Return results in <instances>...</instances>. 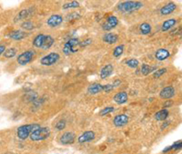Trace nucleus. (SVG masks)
I'll return each instance as SVG.
<instances>
[{
	"mask_svg": "<svg viewBox=\"0 0 182 154\" xmlns=\"http://www.w3.org/2000/svg\"><path fill=\"white\" fill-rule=\"evenodd\" d=\"M40 128L39 124L34 123V124H27V125H22L17 128V136L19 139L25 140L30 136V134L33 132L34 130H37Z\"/></svg>",
	"mask_w": 182,
	"mask_h": 154,
	"instance_id": "obj_1",
	"label": "nucleus"
},
{
	"mask_svg": "<svg viewBox=\"0 0 182 154\" xmlns=\"http://www.w3.org/2000/svg\"><path fill=\"white\" fill-rule=\"evenodd\" d=\"M143 7V3L139 1H125L118 4L117 8L122 13H131L134 11L139 10Z\"/></svg>",
	"mask_w": 182,
	"mask_h": 154,
	"instance_id": "obj_2",
	"label": "nucleus"
},
{
	"mask_svg": "<svg viewBox=\"0 0 182 154\" xmlns=\"http://www.w3.org/2000/svg\"><path fill=\"white\" fill-rule=\"evenodd\" d=\"M50 129L48 127H40L37 130H34L30 134V139L32 141H41L45 140L50 136Z\"/></svg>",
	"mask_w": 182,
	"mask_h": 154,
	"instance_id": "obj_3",
	"label": "nucleus"
},
{
	"mask_svg": "<svg viewBox=\"0 0 182 154\" xmlns=\"http://www.w3.org/2000/svg\"><path fill=\"white\" fill-rule=\"evenodd\" d=\"M78 46H79V40L78 38L77 37H73V38H70L69 40H67L65 45H64V48H63V52L66 56H69L70 54L72 53H75L77 52L78 49H76Z\"/></svg>",
	"mask_w": 182,
	"mask_h": 154,
	"instance_id": "obj_4",
	"label": "nucleus"
},
{
	"mask_svg": "<svg viewBox=\"0 0 182 154\" xmlns=\"http://www.w3.org/2000/svg\"><path fill=\"white\" fill-rule=\"evenodd\" d=\"M59 58H60V56L58 53L52 52L48 55H45L44 57H42L40 58V64L43 66H47V67L53 66L54 64H56L58 61Z\"/></svg>",
	"mask_w": 182,
	"mask_h": 154,
	"instance_id": "obj_5",
	"label": "nucleus"
},
{
	"mask_svg": "<svg viewBox=\"0 0 182 154\" xmlns=\"http://www.w3.org/2000/svg\"><path fill=\"white\" fill-rule=\"evenodd\" d=\"M34 55H35V53L33 50H27V51L21 53L17 58V63L22 66H25V65L30 63L33 59Z\"/></svg>",
	"mask_w": 182,
	"mask_h": 154,
	"instance_id": "obj_6",
	"label": "nucleus"
},
{
	"mask_svg": "<svg viewBox=\"0 0 182 154\" xmlns=\"http://www.w3.org/2000/svg\"><path fill=\"white\" fill-rule=\"evenodd\" d=\"M118 24V19L115 16H109L107 18V20L103 23L102 28L105 31H109L113 28H115Z\"/></svg>",
	"mask_w": 182,
	"mask_h": 154,
	"instance_id": "obj_7",
	"label": "nucleus"
},
{
	"mask_svg": "<svg viewBox=\"0 0 182 154\" xmlns=\"http://www.w3.org/2000/svg\"><path fill=\"white\" fill-rule=\"evenodd\" d=\"M175 94H176L175 88L173 86H167L161 89V91L159 92V97L162 100H169L173 98Z\"/></svg>",
	"mask_w": 182,
	"mask_h": 154,
	"instance_id": "obj_8",
	"label": "nucleus"
},
{
	"mask_svg": "<svg viewBox=\"0 0 182 154\" xmlns=\"http://www.w3.org/2000/svg\"><path fill=\"white\" fill-rule=\"evenodd\" d=\"M75 139H76L75 133H73L71 131H67V132H65L61 135V137L59 139V141L63 145H70V144L74 143Z\"/></svg>",
	"mask_w": 182,
	"mask_h": 154,
	"instance_id": "obj_9",
	"label": "nucleus"
},
{
	"mask_svg": "<svg viewBox=\"0 0 182 154\" xmlns=\"http://www.w3.org/2000/svg\"><path fill=\"white\" fill-rule=\"evenodd\" d=\"M63 23V17L60 15H52L47 20V25L50 28H57Z\"/></svg>",
	"mask_w": 182,
	"mask_h": 154,
	"instance_id": "obj_10",
	"label": "nucleus"
},
{
	"mask_svg": "<svg viewBox=\"0 0 182 154\" xmlns=\"http://www.w3.org/2000/svg\"><path fill=\"white\" fill-rule=\"evenodd\" d=\"M129 120V118L128 115L118 114V115L115 116V118L113 119V124L117 128H120V127H123V126L127 125Z\"/></svg>",
	"mask_w": 182,
	"mask_h": 154,
	"instance_id": "obj_11",
	"label": "nucleus"
},
{
	"mask_svg": "<svg viewBox=\"0 0 182 154\" xmlns=\"http://www.w3.org/2000/svg\"><path fill=\"white\" fill-rule=\"evenodd\" d=\"M94 139H95V132L92 130H87V131H85L78 137V141L80 144H84L86 142H89V141L93 140Z\"/></svg>",
	"mask_w": 182,
	"mask_h": 154,
	"instance_id": "obj_12",
	"label": "nucleus"
},
{
	"mask_svg": "<svg viewBox=\"0 0 182 154\" xmlns=\"http://www.w3.org/2000/svg\"><path fill=\"white\" fill-rule=\"evenodd\" d=\"M114 71V67L111 64H107L100 70V78L101 79H106L107 78L110 77Z\"/></svg>",
	"mask_w": 182,
	"mask_h": 154,
	"instance_id": "obj_13",
	"label": "nucleus"
},
{
	"mask_svg": "<svg viewBox=\"0 0 182 154\" xmlns=\"http://www.w3.org/2000/svg\"><path fill=\"white\" fill-rule=\"evenodd\" d=\"M128 99H129V95L126 91H120V92H117L116 95L114 96L113 100L116 103V104H124L128 101Z\"/></svg>",
	"mask_w": 182,
	"mask_h": 154,
	"instance_id": "obj_14",
	"label": "nucleus"
},
{
	"mask_svg": "<svg viewBox=\"0 0 182 154\" xmlns=\"http://www.w3.org/2000/svg\"><path fill=\"white\" fill-rule=\"evenodd\" d=\"M176 8H177L176 4H174V3L170 2V3L167 4V5H165L164 6H162V7H161V9H160V14H161L162 16H167V15H170L171 13H173V12L175 11V9H176Z\"/></svg>",
	"mask_w": 182,
	"mask_h": 154,
	"instance_id": "obj_15",
	"label": "nucleus"
},
{
	"mask_svg": "<svg viewBox=\"0 0 182 154\" xmlns=\"http://www.w3.org/2000/svg\"><path fill=\"white\" fill-rule=\"evenodd\" d=\"M170 56V53L167 49H158L156 53H155V58L159 60V61H163V60H166L167 58H168Z\"/></svg>",
	"mask_w": 182,
	"mask_h": 154,
	"instance_id": "obj_16",
	"label": "nucleus"
},
{
	"mask_svg": "<svg viewBox=\"0 0 182 154\" xmlns=\"http://www.w3.org/2000/svg\"><path fill=\"white\" fill-rule=\"evenodd\" d=\"M103 91V85L99 83H94L88 86L87 88V93L90 95H96Z\"/></svg>",
	"mask_w": 182,
	"mask_h": 154,
	"instance_id": "obj_17",
	"label": "nucleus"
},
{
	"mask_svg": "<svg viewBox=\"0 0 182 154\" xmlns=\"http://www.w3.org/2000/svg\"><path fill=\"white\" fill-rule=\"evenodd\" d=\"M103 41L107 44H115L118 40V36L114 33H106L103 36Z\"/></svg>",
	"mask_w": 182,
	"mask_h": 154,
	"instance_id": "obj_18",
	"label": "nucleus"
},
{
	"mask_svg": "<svg viewBox=\"0 0 182 154\" xmlns=\"http://www.w3.org/2000/svg\"><path fill=\"white\" fill-rule=\"evenodd\" d=\"M177 24V20L175 18H169V19H167L163 22L162 26H161V30L163 32H166V31H168L169 29H171L175 25Z\"/></svg>",
	"mask_w": 182,
	"mask_h": 154,
	"instance_id": "obj_19",
	"label": "nucleus"
},
{
	"mask_svg": "<svg viewBox=\"0 0 182 154\" xmlns=\"http://www.w3.org/2000/svg\"><path fill=\"white\" fill-rule=\"evenodd\" d=\"M27 36H28V34L26 32L22 31V30H14V31L10 32L8 35V36L10 38L14 39V40H21V39L25 38Z\"/></svg>",
	"mask_w": 182,
	"mask_h": 154,
	"instance_id": "obj_20",
	"label": "nucleus"
},
{
	"mask_svg": "<svg viewBox=\"0 0 182 154\" xmlns=\"http://www.w3.org/2000/svg\"><path fill=\"white\" fill-rule=\"evenodd\" d=\"M54 42H55V39H54L50 35H46L41 49H42L43 50H48L49 49H50V48L53 46Z\"/></svg>",
	"mask_w": 182,
	"mask_h": 154,
	"instance_id": "obj_21",
	"label": "nucleus"
},
{
	"mask_svg": "<svg viewBox=\"0 0 182 154\" xmlns=\"http://www.w3.org/2000/svg\"><path fill=\"white\" fill-rule=\"evenodd\" d=\"M157 70V68L154 66H149L148 64H142L141 68H140V72L143 76H148L150 73L154 72Z\"/></svg>",
	"mask_w": 182,
	"mask_h": 154,
	"instance_id": "obj_22",
	"label": "nucleus"
},
{
	"mask_svg": "<svg viewBox=\"0 0 182 154\" xmlns=\"http://www.w3.org/2000/svg\"><path fill=\"white\" fill-rule=\"evenodd\" d=\"M29 15H30V10L29 9H22L15 17L14 22H18V21H21V20H25Z\"/></svg>",
	"mask_w": 182,
	"mask_h": 154,
	"instance_id": "obj_23",
	"label": "nucleus"
},
{
	"mask_svg": "<svg viewBox=\"0 0 182 154\" xmlns=\"http://www.w3.org/2000/svg\"><path fill=\"white\" fill-rule=\"evenodd\" d=\"M45 36L46 35L44 34H38L33 40V46L35 48H37V49H41L42 45H43V42H44V38H45Z\"/></svg>",
	"mask_w": 182,
	"mask_h": 154,
	"instance_id": "obj_24",
	"label": "nucleus"
},
{
	"mask_svg": "<svg viewBox=\"0 0 182 154\" xmlns=\"http://www.w3.org/2000/svg\"><path fill=\"white\" fill-rule=\"evenodd\" d=\"M167 117H168V111H167V109H166L158 111V112L155 114V119L158 120V121H163V120H165Z\"/></svg>",
	"mask_w": 182,
	"mask_h": 154,
	"instance_id": "obj_25",
	"label": "nucleus"
},
{
	"mask_svg": "<svg viewBox=\"0 0 182 154\" xmlns=\"http://www.w3.org/2000/svg\"><path fill=\"white\" fill-rule=\"evenodd\" d=\"M151 29H152V28H151V26L149 25V23H142L140 26H139V31H140V33L142 35H145V36H147V35H149L151 33Z\"/></svg>",
	"mask_w": 182,
	"mask_h": 154,
	"instance_id": "obj_26",
	"label": "nucleus"
},
{
	"mask_svg": "<svg viewBox=\"0 0 182 154\" xmlns=\"http://www.w3.org/2000/svg\"><path fill=\"white\" fill-rule=\"evenodd\" d=\"M124 49H125L124 45H118V46H116V48L113 49V57L116 58H119L120 56H122V54L124 52Z\"/></svg>",
	"mask_w": 182,
	"mask_h": 154,
	"instance_id": "obj_27",
	"label": "nucleus"
},
{
	"mask_svg": "<svg viewBox=\"0 0 182 154\" xmlns=\"http://www.w3.org/2000/svg\"><path fill=\"white\" fill-rule=\"evenodd\" d=\"M21 28L23 30H26V31H30V30H33L35 28V25L31 21H24L22 24H21Z\"/></svg>",
	"mask_w": 182,
	"mask_h": 154,
	"instance_id": "obj_28",
	"label": "nucleus"
},
{
	"mask_svg": "<svg viewBox=\"0 0 182 154\" xmlns=\"http://www.w3.org/2000/svg\"><path fill=\"white\" fill-rule=\"evenodd\" d=\"M17 49L15 48H9L7 49H6L4 52V57L6 58H14L17 55Z\"/></svg>",
	"mask_w": 182,
	"mask_h": 154,
	"instance_id": "obj_29",
	"label": "nucleus"
},
{
	"mask_svg": "<svg viewBox=\"0 0 182 154\" xmlns=\"http://www.w3.org/2000/svg\"><path fill=\"white\" fill-rule=\"evenodd\" d=\"M63 9H71V8H78L79 7V2L78 1H71L63 5Z\"/></svg>",
	"mask_w": 182,
	"mask_h": 154,
	"instance_id": "obj_30",
	"label": "nucleus"
},
{
	"mask_svg": "<svg viewBox=\"0 0 182 154\" xmlns=\"http://www.w3.org/2000/svg\"><path fill=\"white\" fill-rule=\"evenodd\" d=\"M126 65L130 68V69H137L139 65V62L138 59H135V58H130L129 60L126 61Z\"/></svg>",
	"mask_w": 182,
	"mask_h": 154,
	"instance_id": "obj_31",
	"label": "nucleus"
},
{
	"mask_svg": "<svg viewBox=\"0 0 182 154\" xmlns=\"http://www.w3.org/2000/svg\"><path fill=\"white\" fill-rule=\"evenodd\" d=\"M167 69H166V68L157 69V70L154 71V73H153V78H154V79H159L162 75H164V74L167 73Z\"/></svg>",
	"mask_w": 182,
	"mask_h": 154,
	"instance_id": "obj_32",
	"label": "nucleus"
},
{
	"mask_svg": "<svg viewBox=\"0 0 182 154\" xmlns=\"http://www.w3.org/2000/svg\"><path fill=\"white\" fill-rule=\"evenodd\" d=\"M114 109H114L113 107H106V108H104V109L100 111L99 115L100 116H106V115H108V114L113 112Z\"/></svg>",
	"mask_w": 182,
	"mask_h": 154,
	"instance_id": "obj_33",
	"label": "nucleus"
},
{
	"mask_svg": "<svg viewBox=\"0 0 182 154\" xmlns=\"http://www.w3.org/2000/svg\"><path fill=\"white\" fill-rule=\"evenodd\" d=\"M66 120H59V121H57V123H56V125H55V128L57 130H64L65 128H66Z\"/></svg>",
	"mask_w": 182,
	"mask_h": 154,
	"instance_id": "obj_34",
	"label": "nucleus"
},
{
	"mask_svg": "<svg viewBox=\"0 0 182 154\" xmlns=\"http://www.w3.org/2000/svg\"><path fill=\"white\" fill-rule=\"evenodd\" d=\"M81 16L78 14V13H76V12H73V13H70L69 15L66 16V20H77L78 18H80Z\"/></svg>",
	"mask_w": 182,
	"mask_h": 154,
	"instance_id": "obj_35",
	"label": "nucleus"
},
{
	"mask_svg": "<svg viewBox=\"0 0 182 154\" xmlns=\"http://www.w3.org/2000/svg\"><path fill=\"white\" fill-rule=\"evenodd\" d=\"M170 147V150L172 151H177V150H180L181 149V141L180 140V141H177V142H175L174 144H172L171 146H169Z\"/></svg>",
	"mask_w": 182,
	"mask_h": 154,
	"instance_id": "obj_36",
	"label": "nucleus"
},
{
	"mask_svg": "<svg viewBox=\"0 0 182 154\" xmlns=\"http://www.w3.org/2000/svg\"><path fill=\"white\" fill-rule=\"evenodd\" d=\"M91 43H92V39L91 38H87V39H85L82 42H79V47L80 48H85V47L90 45Z\"/></svg>",
	"mask_w": 182,
	"mask_h": 154,
	"instance_id": "obj_37",
	"label": "nucleus"
},
{
	"mask_svg": "<svg viewBox=\"0 0 182 154\" xmlns=\"http://www.w3.org/2000/svg\"><path fill=\"white\" fill-rule=\"evenodd\" d=\"M114 89V87L112 84H107V85H103V91L108 93L110 91H112Z\"/></svg>",
	"mask_w": 182,
	"mask_h": 154,
	"instance_id": "obj_38",
	"label": "nucleus"
},
{
	"mask_svg": "<svg viewBox=\"0 0 182 154\" xmlns=\"http://www.w3.org/2000/svg\"><path fill=\"white\" fill-rule=\"evenodd\" d=\"M120 84H121L120 79H116V80L112 83V85H113V87H114V88H116V87H118V86H120Z\"/></svg>",
	"mask_w": 182,
	"mask_h": 154,
	"instance_id": "obj_39",
	"label": "nucleus"
},
{
	"mask_svg": "<svg viewBox=\"0 0 182 154\" xmlns=\"http://www.w3.org/2000/svg\"><path fill=\"white\" fill-rule=\"evenodd\" d=\"M173 104V102L171 101H166V102L164 103V108H169V107H171V105Z\"/></svg>",
	"mask_w": 182,
	"mask_h": 154,
	"instance_id": "obj_40",
	"label": "nucleus"
},
{
	"mask_svg": "<svg viewBox=\"0 0 182 154\" xmlns=\"http://www.w3.org/2000/svg\"><path fill=\"white\" fill-rule=\"evenodd\" d=\"M6 46L5 45H0V56L2 55V54H4V52L6 50Z\"/></svg>",
	"mask_w": 182,
	"mask_h": 154,
	"instance_id": "obj_41",
	"label": "nucleus"
},
{
	"mask_svg": "<svg viewBox=\"0 0 182 154\" xmlns=\"http://www.w3.org/2000/svg\"><path fill=\"white\" fill-rule=\"evenodd\" d=\"M169 124V121H166L165 124H163L162 126H161V130H164V129H166L167 128V126Z\"/></svg>",
	"mask_w": 182,
	"mask_h": 154,
	"instance_id": "obj_42",
	"label": "nucleus"
}]
</instances>
